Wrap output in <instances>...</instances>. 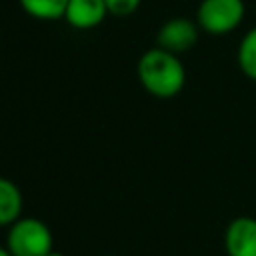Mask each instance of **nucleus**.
<instances>
[{"instance_id":"nucleus-1","label":"nucleus","mask_w":256,"mask_h":256,"mask_svg":"<svg viewBox=\"0 0 256 256\" xmlns=\"http://www.w3.org/2000/svg\"><path fill=\"white\" fill-rule=\"evenodd\" d=\"M136 76L140 86L156 98H174L186 84V68L178 54L154 46L136 62Z\"/></svg>"},{"instance_id":"nucleus-2","label":"nucleus","mask_w":256,"mask_h":256,"mask_svg":"<svg viewBox=\"0 0 256 256\" xmlns=\"http://www.w3.org/2000/svg\"><path fill=\"white\" fill-rule=\"evenodd\" d=\"M6 246L12 256H46L50 250H54V236L44 220L20 216L8 226Z\"/></svg>"},{"instance_id":"nucleus-3","label":"nucleus","mask_w":256,"mask_h":256,"mask_svg":"<svg viewBox=\"0 0 256 256\" xmlns=\"http://www.w3.org/2000/svg\"><path fill=\"white\" fill-rule=\"evenodd\" d=\"M244 14V0H202L196 10V22L208 34H228L242 24Z\"/></svg>"},{"instance_id":"nucleus-4","label":"nucleus","mask_w":256,"mask_h":256,"mask_svg":"<svg viewBox=\"0 0 256 256\" xmlns=\"http://www.w3.org/2000/svg\"><path fill=\"white\" fill-rule=\"evenodd\" d=\"M198 34H200V26L196 20L176 16V18L166 20L158 28L156 46H160L168 52H174V54H182L198 42Z\"/></svg>"},{"instance_id":"nucleus-5","label":"nucleus","mask_w":256,"mask_h":256,"mask_svg":"<svg viewBox=\"0 0 256 256\" xmlns=\"http://www.w3.org/2000/svg\"><path fill=\"white\" fill-rule=\"evenodd\" d=\"M224 250L228 256H256V218L236 216L224 230Z\"/></svg>"},{"instance_id":"nucleus-6","label":"nucleus","mask_w":256,"mask_h":256,"mask_svg":"<svg viewBox=\"0 0 256 256\" xmlns=\"http://www.w3.org/2000/svg\"><path fill=\"white\" fill-rule=\"evenodd\" d=\"M106 0H68L64 20L74 30H92L108 16Z\"/></svg>"},{"instance_id":"nucleus-7","label":"nucleus","mask_w":256,"mask_h":256,"mask_svg":"<svg viewBox=\"0 0 256 256\" xmlns=\"http://www.w3.org/2000/svg\"><path fill=\"white\" fill-rule=\"evenodd\" d=\"M24 198L16 182L0 176V226H10L22 216Z\"/></svg>"},{"instance_id":"nucleus-8","label":"nucleus","mask_w":256,"mask_h":256,"mask_svg":"<svg viewBox=\"0 0 256 256\" xmlns=\"http://www.w3.org/2000/svg\"><path fill=\"white\" fill-rule=\"evenodd\" d=\"M18 4L36 20H58L64 18L68 0H18Z\"/></svg>"},{"instance_id":"nucleus-9","label":"nucleus","mask_w":256,"mask_h":256,"mask_svg":"<svg viewBox=\"0 0 256 256\" xmlns=\"http://www.w3.org/2000/svg\"><path fill=\"white\" fill-rule=\"evenodd\" d=\"M238 66L244 76L256 80V26H252L238 44Z\"/></svg>"},{"instance_id":"nucleus-10","label":"nucleus","mask_w":256,"mask_h":256,"mask_svg":"<svg viewBox=\"0 0 256 256\" xmlns=\"http://www.w3.org/2000/svg\"><path fill=\"white\" fill-rule=\"evenodd\" d=\"M140 2L142 0H106V6H108V12L112 16H130L134 14L138 8H140Z\"/></svg>"},{"instance_id":"nucleus-11","label":"nucleus","mask_w":256,"mask_h":256,"mask_svg":"<svg viewBox=\"0 0 256 256\" xmlns=\"http://www.w3.org/2000/svg\"><path fill=\"white\" fill-rule=\"evenodd\" d=\"M0 256H12V252L8 250V246L4 244V246H0Z\"/></svg>"},{"instance_id":"nucleus-12","label":"nucleus","mask_w":256,"mask_h":256,"mask_svg":"<svg viewBox=\"0 0 256 256\" xmlns=\"http://www.w3.org/2000/svg\"><path fill=\"white\" fill-rule=\"evenodd\" d=\"M46 256H64V254H62V252H58V250H50Z\"/></svg>"},{"instance_id":"nucleus-13","label":"nucleus","mask_w":256,"mask_h":256,"mask_svg":"<svg viewBox=\"0 0 256 256\" xmlns=\"http://www.w3.org/2000/svg\"><path fill=\"white\" fill-rule=\"evenodd\" d=\"M106 256H108V254H106Z\"/></svg>"}]
</instances>
